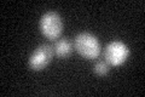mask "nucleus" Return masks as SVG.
Wrapping results in <instances>:
<instances>
[{"mask_svg":"<svg viewBox=\"0 0 145 97\" xmlns=\"http://www.w3.org/2000/svg\"><path fill=\"white\" fill-rule=\"evenodd\" d=\"M74 48L81 56L87 59H96L102 52L98 39L91 33H79L74 39Z\"/></svg>","mask_w":145,"mask_h":97,"instance_id":"1","label":"nucleus"},{"mask_svg":"<svg viewBox=\"0 0 145 97\" xmlns=\"http://www.w3.org/2000/svg\"><path fill=\"white\" fill-rule=\"evenodd\" d=\"M40 30L50 40H56L62 34L63 20L56 11H47L40 18Z\"/></svg>","mask_w":145,"mask_h":97,"instance_id":"2","label":"nucleus"},{"mask_svg":"<svg viewBox=\"0 0 145 97\" xmlns=\"http://www.w3.org/2000/svg\"><path fill=\"white\" fill-rule=\"evenodd\" d=\"M129 56V49L122 41L115 40L106 45L104 50V58L109 66H121Z\"/></svg>","mask_w":145,"mask_h":97,"instance_id":"3","label":"nucleus"},{"mask_svg":"<svg viewBox=\"0 0 145 97\" xmlns=\"http://www.w3.org/2000/svg\"><path fill=\"white\" fill-rule=\"evenodd\" d=\"M53 48L48 44H41L36 48L29 57V68L33 71H42L53 57Z\"/></svg>","mask_w":145,"mask_h":97,"instance_id":"4","label":"nucleus"},{"mask_svg":"<svg viewBox=\"0 0 145 97\" xmlns=\"http://www.w3.org/2000/svg\"><path fill=\"white\" fill-rule=\"evenodd\" d=\"M53 48V52L57 57H61V58H67L70 56V53L72 51V44L69 39L67 38H62V39H58L54 45L52 46Z\"/></svg>","mask_w":145,"mask_h":97,"instance_id":"5","label":"nucleus"},{"mask_svg":"<svg viewBox=\"0 0 145 97\" xmlns=\"http://www.w3.org/2000/svg\"><path fill=\"white\" fill-rule=\"evenodd\" d=\"M93 71H94L96 74L103 77V75H106L109 73V71H110V66H109V63L106 61L99 59V61H97L93 64Z\"/></svg>","mask_w":145,"mask_h":97,"instance_id":"6","label":"nucleus"}]
</instances>
